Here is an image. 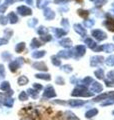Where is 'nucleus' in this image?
Listing matches in <instances>:
<instances>
[{
    "label": "nucleus",
    "instance_id": "33",
    "mask_svg": "<svg viewBox=\"0 0 114 120\" xmlns=\"http://www.w3.org/2000/svg\"><path fill=\"white\" fill-rule=\"evenodd\" d=\"M81 81H82V84L84 86H90V84L93 82V78L91 76H86V77L83 78Z\"/></svg>",
    "mask_w": 114,
    "mask_h": 120
},
{
    "label": "nucleus",
    "instance_id": "42",
    "mask_svg": "<svg viewBox=\"0 0 114 120\" xmlns=\"http://www.w3.org/2000/svg\"><path fill=\"white\" fill-rule=\"evenodd\" d=\"M4 36H6V39L8 40L10 37H12V35H13V31L11 29H9V28H7V29H5L4 30Z\"/></svg>",
    "mask_w": 114,
    "mask_h": 120
},
{
    "label": "nucleus",
    "instance_id": "56",
    "mask_svg": "<svg viewBox=\"0 0 114 120\" xmlns=\"http://www.w3.org/2000/svg\"><path fill=\"white\" fill-rule=\"evenodd\" d=\"M15 1V0H5V2H4V4L6 5V6H8V5H10V4H12V3Z\"/></svg>",
    "mask_w": 114,
    "mask_h": 120
},
{
    "label": "nucleus",
    "instance_id": "45",
    "mask_svg": "<svg viewBox=\"0 0 114 120\" xmlns=\"http://www.w3.org/2000/svg\"><path fill=\"white\" fill-rule=\"evenodd\" d=\"M7 97H8L7 94H5V93H3V92H0V104L3 105V103H4V101L6 100Z\"/></svg>",
    "mask_w": 114,
    "mask_h": 120
},
{
    "label": "nucleus",
    "instance_id": "49",
    "mask_svg": "<svg viewBox=\"0 0 114 120\" xmlns=\"http://www.w3.org/2000/svg\"><path fill=\"white\" fill-rule=\"evenodd\" d=\"M41 40L44 41V42H48V41L52 40V36L51 35H43V36H41Z\"/></svg>",
    "mask_w": 114,
    "mask_h": 120
},
{
    "label": "nucleus",
    "instance_id": "37",
    "mask_svg": "<svg viewBox=\"0 0 114 120\" xmlns=\"http://www.w3.org/2000/svg\"><path fill=\"white\" fill-rule=\"evenodd\" d=\"M77 13L80 17L82 18H87V16L89 15V12L87 10H84V9H78L77 10Z\"/></svg>",
    "mask_w": 114,
    "mask_h": 120
},
{
    "label": "nucleus",
    "instance_id": "5",
    "mask_svg": "<svg viewBox=\"0 0 114 120\" xmlns=\"http://www.w3.org/2000/svg\"><path fill=\"white\" fill-rule=\"evenodd\" d=\"M89 91L91 93H96V94H100L103 91V86H102L101 83L97 81H93L92 83L90 84V90Z\"/></svg>",
    "mask_w": 114,
    "mask_h": 120
},
{
    "label": "nucleus",
    "instance_id": "36",
    "mask_svg": "<svg viewBox=\"0 0 114 120\" xmlns=\"http://www.w3.org/2000/svg\"><path fill=\"white\" fill-rule=\"evenodd\" d=\"M1 57L4 61H9V60H11V58H12V55H11L8 51H4V52H2Z\"/></svg>",
    "mask_w": 114,
    "mask_h": 120
},
{
    "label": "nucleus",
    "instance_id": "13",
    "mask_svg": "<svg viewBox=\"0 0 114 120\" xmlns=\"http://www.w3.org/2000/svg\"><path fill=\"white\" fill-rule=\"evenodd\" d=\"M43 15H44V17H45V19L46 20H52V19H54L55 18V12L52 9L48 8V7L47 8H44Z\"/></svg>",
    "mask_w": 114,
    "mask_h": 120
},
{
    "label": "nucleus",
    "instance_id": "31",
    "mask_svg": "<svg viewBox=\"0 0 114 120\" xmlns=\"http://www.w3.org/2000/svg\"><path fill=\"white\" fill-rule=\"evenodd\" d=\"M25 47H26V45L24 42H20V43H18L16 46H15V51L17 52V53H21V52H23L25 50Z\"/></svg>",
    "mask_w": 114,
    "mask_h": 120
},
{
    "label": "nucleus",
    "instance_id": "30",
    "mask_svg": "<svg viewBox=\"0 0 114 120\" xmlns=\"http://www.w3.org/2000/svg\"><path fill=\"white\" fill-rule=\"evenodd\" d=\"M94 76H96L97 79L102 80V79L104 78V71H103V69L99 68V69L95 70V71H94Z\"/></svg>",
    "mask_w": 114,
    "mask_h": 120
},
{
    "label": "nucleus",
    "instance_id": "23",
    "mask_svg": "<svg viewBox=\"0 0 114 120\" xmlns=\"http://www.w3.org/2000/svg\"><path fill=\"white\" fill-rule=\"evenodd\" d=\"M8 20H9V22L11 24H15V23H17L18 22V16L16 15V13L15 12H10L9 14H8Z\"/></svg>",
    "mask_w": 114,
    "mask_h": 120
},
{
    "label": "nucleus",
    "instance_id": "28",
    "mask_svg": "<svg viewBox=\"0 0 114 120\" xmlns=\"http://www.w3.org/2000/svg\"><path fill=\"white\" fill-rule=\"evenodd\" d=\"M54 30V32H55V35L57 37H62V36H65L67 34V31L66 30H64L62 28H54L53 29Z\"/></svg>",
    "mask_w": 114,
    "mask_h": 120
},
{
    "label": "nucleus",
    "instance_id": "59",
    "mask_svg": "<svg viewBox=\"0 0 114 120\" xmlns=\"http://www.w3.org/2000/svg\"><path fill=\"white\" fill-rule=\"evenodd\" d=\"M20 120H31V119H30V118H22Z\"/></svg>",
    "mask_w": 114,
    "mask_h": 120
},
{
    "label": "nucleus",
    "instance_id": "26",
    "mask_svg": "<svg viewBox=\"0 0 114 120\" xmlns=\"http://www.w3.org/2000/svg\"><path fill=\"white\" fill-rule=\"evenodd\" d=\"M45 54H46V51H43V50L35 51V52H32V57L34 59H40V58H42L43 56H45Z\"/></svg>",
    "mask_w": 114,
    "mask_h": 120
},
{
    "label": "nucleus",
    "instance_id": "41",
    "mask_svg": "<svg viewBox=\"0 0 114 120\" xmlns=\"http://www.w3.org/2000/svg\"><path fill=\"white\" fill-rule=\"evenodd\" d=\"M55 83L58 85H65V79L62 76H57L55 79Z\"/></svg>",
    "mask_w": 114,
    "mask_h": 120
},
{
    "label": "nucleus",
    "instance_id": "57",
    "mask_svg": "<svg viewBox=\"0 0 114 120\" xmlns=\"http://www.w3.org/2000/svg\"><path fill=\"white\" fill-rule=\"evenodd\" d=\"M6 8H7V6H6V5H3V6H1V7H0V13L4 12V11L6 10Z\"/></svg>",
    "mask_w": 114,
    "mask_h": 120
},
{
    "label": "nucleus",
    "instance_id": "39",
    "mask_svg": "<svg viewBox=\"0 0 114 120\" xmlns=\"http://www.w3.org/2000/svg\"><path fill=\"white\" fill-rule=\"evenodd\" d=\"M95 24V21L93 19H87L84 21V27L86 28H91Z\"/></svg>",
    "mask_w": 114,
    "mask_h": 120
},
{
    "label": "nucleus",
    "instance_id": "10",
    "mask_svg": "<svg viewBox=\"0 0 114 120\" xmlns=\"http://www.w3.org/2000/svg\"><path fill=\"white\" fill-rule=\"evenodd\" d=\"M32 67H33L34 69L41 71V72H46V71H48V67H47V65L45 64L44 62H42V61H36V62H33V63H32Z\"/></svg>",
    "mask_w": 114,
    "mask_h": 120
},
{
    "label": "nucleus",
    "instance_id": "53",
    "mask_svg": "<svg viewBox=\"0 0 114 120\" xmlns=\"http://www.w3.org/2000/svg\"><path fill=\"white\" fill-rule=\"evenodd\" d=\"M55 104H60V105H66V101H64V100H59V99H56V100H54L53 101Z\"/></svg>",
    "mask_w": 114,
    "mask_h": 120
},
{
    "label": "nucleus",
    "instance_id": "6",
    "mask_svg": "<svg viewBox=\"0 0 114 120\" xmlns=\"http://www.w3.org/2000/svg\"><path fill=\"white\" fill-rule=\"evenodd\" d=\"M0 89H1L2 91L5 93V94H7L10 97H11V95H13V93H14V91L11 89L10 83L8 81H2L1 84H0Z\"/></svg>",
    "mask_w": 114,
    "mask_h": 120
},
{
    "label": "nucleus",
    "instance_id": "19",
    "mask_svg": "<svg viewBox=\"0 0 114 120\" xmlns=\"http://www.w3.org/2000/svg\"><path fill=\"white\" fill-rule=\"evenodd\" d=\"M28 82H29V79L25 75H20L17 79V84L19 86H25L26 84H28Z\"/></svg>",
    "mask_w": 114,
    "mask_h": 120
},
{
    "label": "nucleus",
    "instance_id": "51",
    "mask_svg": "<svg viewBox=\"0 0 114 120\" xmlns=\"http://www.w3.org/2000/svg\"><path fill=\"white\" fill-rule=\"evenodd\" d=\"M33 88L35 90H37V91H40V90L43 89V86L40 83H33Z\"/></svg>",
    "mask_w": 114,
    "mask_h": 120
},
{
    "label": "nucleus",
    "instance_id": "1",
    "mask_svg": "<svg viewBox=\"0 0 114 120\" xmlns=\"http://www.w3.org/2000/svg\"><path fill=\"white\" fill-rule=\"evenodd\" d=\"M92 95H93V93H91L86 88V86L80 85V84L76 85V87L71 92L72 97H91Z\"/></svg>",
    "mask_w": 114,
    "mask_h": 120
},
{
    "label": "nucleus",
    "instance_id": "8",
    "mask_svg": "<svg viewBox=\"0 0 114 120\" xmlns=\"http://www.w3.org/2000/svg\"><path fill=\"white\" fill-rule=\"evenodd\" d=\"M91 35H92L95 39H97V40H99V41H102V40L106 39V33L103 32L100 29H94V30H92V32H91Z\"/></svg>",
    "mask_w": 114,
    "mask_h": 120
},
{
    "label": "nucleus",
    "instance_id": "22",
    "mask_svg": "<svg viewBox=\"0 0 114 120\" xmlns=\"http://www.w3.org/2000/svg\"><path fill=\"white\" fill-rule=\"evenodd\" d=\"M84 43L87 45V46H88L90 49H95V48L97 47V44H96V42H95V41L92 39V38H86L85 39V41H84Z\"/></svg>",
    "mask_w": 114,
    "mask_h": 120
},
{
    "label": "nucleus",
    "instance_id": "4",
    "mask_svg": "<svg viewBox=\"0 0 114 120\" xmlns=\"http://www.w3.org/2000/svg\"><path fill=\"white\" fill-rule=\"evenodd\" d=\"M66 105H68L69 107L72 108H79V107H82L86 104V102L84 100H81V99H78V98H73V99H70L66 101Z\"/></svg>",
    "mask_w": 114,
    "mask_h": 120
},
{
    "label": "nucleus",
    "instance_id": "61",
    "mask_svg": "<svg viewBox=\"0 0 114 120\" xmlns=\"http://www.w3.org/2000/svg\"><path fill=\"white\" fill-rule=\"evenodd\" d=\"M112 113H113V114H114V110H113V111H112Z\"/></svg>",
    "mask_w": 114,
    "mask_h": 120
},
{
    "label": "nucleus",
    "instance_id": "27",
    "mask_svg": "<svg viewBox=\"0 0 114 120\" xmlns=\"http://www.w3.org/2000/svg\"><path fill=\"white\" fill-rule=\"evenodd\" d=\"M30 46H31V48H33V49H37V48L42 46V42L39 41L38 39H36V38H33L32 41H31V45H30Z\"/></svg>",
    "mask_w": 114,
    "mask_h": 120
},
{
    "label": "nucleus",
    "instance_id": "34",
    "mask_svg": "<svg viewBox=\"0 0 114 120\" xmlns=\"http://www.w3.org/2000/svg\"><path fill=\"white\" fill-rule=\"evenodd\" d=\"M51 63L54 66H60L61 65V60H60L58 56L55 55V56H52L51 57Z\"/></svg>",
    "mask_w": 114,
    "mask_h": 120
},
{
    "label": "nucleus",
    "instance_id": "44",
    "mask_svg": "<svg viewBox=\"0 0 114 120\" xmlns=\"http://www.w3.org/2000/svg\"><path fill=\"white\" fill-rule=\"evenodd\" d=\"M5 77V66L0 64V79H3Z\"/></svg>",
    "mask_w": 114,
    "mask_h": 120
},
{
    "label": "nucleus",
    "instance_id": "32",
    "mask_svg": "<svg viewBox=\"0 0 114 120\" xmlns=\"http://www.w3.org/2000/svg\"><path fill=\"white\" fill-rule=\"evenodd\" d=\"M29 98V96L27 94V92L26 91H21L20 93H19V95H18V99L22 101V102H24V101H27Z\"/></svg>",
    "mask_w": 114,
    "mask_h": 120
},
{
    "label": "nucleus",
    "instance_id": "47",
    "mask_svg": "<svg viewBox=\"0 0 114 120\" xmlns=\"http://www.w3.org/2000/svg\"><path fill=\"white\" fill-rule=\"evenodd\" d=\"M8 22V18L6 16H0V24L1 25H6Z\"/></svg>",
    "mask_w": 114,
    "mask_h": 120
},
{
    "label": "nucleus",
    "instance_id": "16",
    "mask_svg": "<svg viewBox=\"0 0 114 120\" xmlns=\"http://www.w3.org/2000/svg\"><path fill=\"white\" fill-rule=\"evenodd\" d=\"M57 56H58L59 58H70L73 56V51L70 50V49H67V50H61L58 52V54H57Z\"/></svg>",
    "mask_w": 114,
    "mask_h": 120
},
{
    "label": "nucleus",
    "instance_id": "55",
    "mask_svg": "<svg viewBox=\"0 0 114 120\" xmlns=\"http://www.w3.org/2000/svg\"><path fill=\"white\" fill-rule=\"evenodd\" d=\"M105 2H106V0H98V1L96 2V6H101V5H103Z\"/></svg>",
    "mask_w": 114,
    "mask_h": 120
},
{
    "label": "nucleus",
    "instance_id": "25",
    "mask_svg": "<svg viewBox=\"0 0 114 120\" xmlns=\"http://www.w3.org/2000/svg\"><path fill=\"white\" fill-rule=\"evenodd\" d=\"M112 104H114V95L108 97V98L106 99V100L102 101V102L100 103V105H101L102 107H104V106H109V105H112Z\"/></svg>",
    "mask_w": 114,
    "mask_h": 120
},
{
    "label": "nucleus",
    "instance_id": "11",
    "mask_svg": "<svg viewBox=\"0 0 114 120\" xmlns=\"http://www.w3.org/2000/svg\"><path fill=\"white\" fill-rule=\"evenodd\" d=\"M114 95V91H111L109 93H100L99 95H97L96 97H94L92 99L93 102H102V101H104L108 98V97Z\"/></svg>",
    "mask_w": 114,
    "mask_h": 120
},
{
    "label": "nucleus",
    "instance_id": "15",
    "mask_svg": "<svg viewBox=\"0 0 114 120\" xmlns=\"http://www.w3.org/2000/svg\"><path fill=\"white\" fill-rule=\"evenodd\" d=\"M103 62V57L102 56H92V57L90 58V65L92 67H96L98 64H101V63Z\"/></svg>",
    "mask_w": 114,
    "mask_h": 120
},
{
    "label": "nucleus",
    "instance_id": "52",
    "mask_svg": "<svg viewBox=\"0 0 114 120\" xmlns=\"http://www.w3.org/2000/svg\"><path fill=\"white\" fill-rule=\"evenodd\" d=\"M105 84L107 87H114V80H110V79H106L105 80Z\"/></svg>",
    "mask_w": 114,
    "mask_h": 120
},
{
    "label": "nucleus",
    "instance_id": "58",
    "mask_svg": "<svg viewBox=\"0 0 114 120\" xmlns=\"http://www.w3.org/2000/svg\"><path fill=\"white\" fill-rule=\"evenodd\" d=\"M26 1H27V3H28V4H30V5H32V0H26Z\"/></svg>",
    "mask_w": 114,
    "mask_h": 120
},
{
    "label": "nucleus",
    "instance_id": "46",
    "mask_svg": "<svg viewBox=\"0 0 114 120\" xmlns=\"http://www.w3.org/2000/svg\"><path fill=\"white\" fill-rule=\"evenodd\" d=\"M106 64L109 66H113L114 65V56H110L106 59Z\"/></svg>",
    "mask_w": 114,
    "mask_h": 120
},
{
    "label": "nucleus",
    "instance_id": "35",
    "mask_svg": "<svg viewBox=\"0 0 114 120\" xmlns=\"http://www.w3.org/2000/svg\"><path fill=\"white\" fill-rule=\"evenodd\" d=\"M61 70L63 71V72L68 74V73H71L72 71H73V68H72V66L70 64H65V65L61 66Z\"/></svg>",
    "mask_w": 114,
    "mask_h": 120
},
{
    "label": "nucleus",
    "instance_id": "3",
    "mask_svg": "<svg viewBox=\"0 0 114 120\" xmlns=\"http://www.w3.org/2000/svg\"><path fill=\"white\" fill-rule=\"evenodd\" d=\"M56 92L55 89L52 85H47L46 87L44 88L43 91V99H51V98H55L56 97Z\"/></svg>",
    "mask_w": 114,
    "mask_h": 120
},
{
    "label": "nucleus",
    "instance_id": "38",
    "mask_svg": "<svg viewBox=\"0 0 114 120\" xmlns=\"http://www.w3.org/2000/svg\"><path fill=\"white\" fill-rule=\"evenodd\" d=\"M47 32H48V29L46 27H44V26H40V27L37 29V33L41 36H43L44 34H47Z\"/></svg>",
    "mask_w": 114,
    "mask_h": 120
},
{
    "label": "nucleus",
    "instance_id": "40",
    "mask_svg": "<svg viewBox=\"0 0 114 120\" xmlns=\"http://www.w3.org/2000/svg\"><path fill=\"white\" fill-rule=\"evenodd\" d=\"M37 23H38V19H37V18H32V19L28 20V22H27L28 26H29V27H31V28L35 27Z\"/></svg>",
    "mask_w": 114,
    "mask_h": 120
},
{
    "label": "nucleus",
    "instance_id": "48",
    "mask_svg": "<svg viewBox=\"0 0 114 120\" xmlns=\"http://www.w3.org/2000/svg\"><path fill=\"white\" fill-rule=\"evenodd\" d=\"M102 47H103V49H104L106 52H110L111 50L114 49V47L112 46L111 44H106V45H104V46H102Z\"/></svg>",
    "mask_w": 114,
    "mask_h": 120
},
{
    "label": "nucleus",
    "instance_id": "9",
    "mask_svg": "<svg viewBox=\"0 0 114 120\" xmlns=\"http://www.w3.org/2000/svg\"><path fill=\"white\" fill-rule=\"evenodd\" d=\"M61 118H62V120H80L76 116V114H74L73 112L70 110L64 111L61 114Z\"/></svg>",
    "mask_w": 114,
    "mask_h": 120
},
{
    "label": "nucleus",
    "instance_id": "12",
    "mask_svg": "<svg viewBox=\"0 0 114 120\" xmlns=\"http://www.w3.org/2000/svg\"><path fill=\"white\" fill-rule=\"evenodd\" d=\"M17 12H18V14H20L21 16H27V15L32 14V10H31V8H29L27 6L21 5V6L17 7Z\"/></svg>",
    "mask_w": 114,
    "mask_h": 120
},
{
    "label": "nucleus",
    "instance_id": "17",
    "mask_svg": "<svg viewBox=\"0 0 114 120\" xmlns=\"http://www.w3.org/2000/svg\"><path fill=\"white\" fill-rule=\"evenodd\" d=\"M35 78L40 80H44V81H50L51 80V75L48 73H44V72H40L35 74Z\"/></svg>",
    "mask_w": 114,
    "mask_h": 120
},
{
    "label": "nucleus",
    "instance_id": "2",
    "mask_svg": "<svg viewBox=\"0 0 114 120\" xmlns=\"http://www.w3.org/2000/svg\"><path fill=\"white\" fill-rule=\"evenodd\" d=\"M24 62H25V59L23 57H18L15 60H12L11 62H9V70L12 73H15L22 65L24 64Z\"/></svg>",
    "mask_w": 114,
    "mask_h": 120
},
{
    "label": "nucleus",
    "instance_id": "50",
    "mask_svg": "<svg viewBox=\"0 0 114 120\" xmlns=\"http://www.w3.org/2000/svg\"><path fill=\"white\" fill-rule=\"evenodd\" d=\"M79 81L77 78H76V76H71V78H70V83L71 84H74V85H78L79 84Z\"/></svg>",
    "mask_w": 114,
    "mask_h": 120
},
{
    "label": "nucleus",
    "instance_id": "54",
    "mask_svg": "<svg viewBox=\"0 0 114 120\" xmlns=\"http://www.w3.org/2000/svg\"><path fill=\"white\" fill-rule=\"evenodd\" d=\"M8 43V40L6 38H0V46H2V45H5Z\"/></svg>",
    "mask_w": 114,
    "mask_h": 120
},
{
    "label": "nucleus",
    "instance_id": "29",
    "mask_svg": "<svg viewBox=\"0 0 114 120\" xmlns=\"http://www.w3.org/2000/svg\"><path fill=\"white\" fill-rule=\"evenodd\" d=\"M49 4V1L48 0H37L36 1V6L38 7V8H40V9H44V7L45 6H47Z\"/></svg>",
    "mask_w": 114,
    "mask_h": 120
},
{
    "label": "nucleus",
    "instance_id": "24",
    "mask_svg": "<svg viewBox=\"0 0 114 120\" xmlns=\"http://www.w3.org/2000/svg\"><path fill=\"white\" fill-rule=\"evenodd\" d=\"M13 105H14V98L10 96L7 97L6 100L4 101V103H3V106H5L7 108H12Z\"/></svg>",
    "mask_w": 114,
    "mask_h": 120
},
{
    "label": "nucleus",
    "instance_id": "18",
    "mask_svg": "<svg viewBox=\"0 0 114 120\" xmlns=\"http://www.w3.org/2000/svg\"><path fill=\"white\" fill-rule=\"evenodd\" d=\"M74 31L78 34H80L81 36H86V29L83 28V26L81 24H75L74 25Z\"/></svg>",
    "mask_w": 114,
    "mask_h": 120
},
{
    "label": "nucleus",
    "instance_id": "21",
    "mask_svg": "<svg viewBox=\"0 0 114 120\" xmlns=\"http://www.w3.org/2000/svg\"><path fill=\"white\" fill-rule=\"evenodd\" d=\"M26 92H28L27 93L28 96H30L32 99H38V97H39V92H38L37 90H35L34 88H29Z\"/></svg>",
    "mask_w": 114,
    "mask_h": 120
},
{
    "label": "nucleus",
    "instance_id": "20",
    "mask_svg": "<svg viewBox=\"0 0 114 120\" xmlns=\"http://www.w3.org/2000/svg\"><path fill=\"white\" fill-rule=\"evenodd\" d=\"M59 45H61L64 48H69L72 45V40L70 38H64L59 41Z\"/></svg>",
    "mask_w": 114,
    "mask_h": 120
},
{
    "label": "nucleus",
    "instance_id": "60",
    "mask_svg": "<svg viewBox=\"0 0 114 120\" xmlns=\"http://www.w3.org/2000/svg\"><path fill=\"white\" fill-rule=\"evenodd\" d=\"M90 1H95V0H90Z\"/></svg>",
    "mask_w": 114,
    "mask_h": 120
},
{
    "label": "nucleus",
    "instance_id": "43",
    "mask_svg": "<svg viewBox=\"0 0 114 120\" xmlns=\"http://www.w3.org/2000/svg\"><path fill=\"white\" fill-rule=\"evenodd\" d=\"M61 26L63 28H65V29L69 28V21H68V19H66V18H63V19L61 20Z\"/></svg>",
    "mask_w": 114,
    "mask_h": 120
},
{
    "label": "nucleus",
    "instance_id": "7",
    "mask_svg": "<svg viewBox=\"0 0 114 120\" xmlns=\"http://www.w3.org/2000/svg\"><path fill=\"white\" fill-rule=\"evenodd\" d=\"M74 51L75 52H73V55L75 56V58H80L83 55H85L86 48L84 45H77V46L74 48Z\"/></svg>",
    "mask_w": 114,
    "mask_h": 120
},
{
    "label": "nucleus",
    "instance_id": "14",
    "mask_svg": "<svg viewBox=\"0 0 114 120\" xmlns=\"http://www.w3.org/2000/svg\"><path fill=\"white\" fill-rule=\"evenodd\" d=\"M97 114H98V109L95 107H92L85 112L84 116H85L86 119H92L95 117V116H97Z\"/></svg>",
    "mask_w": 114,
    "mask_h": 120
}]
</instances>
